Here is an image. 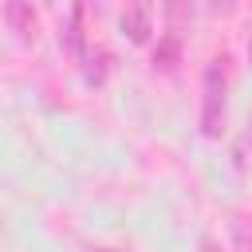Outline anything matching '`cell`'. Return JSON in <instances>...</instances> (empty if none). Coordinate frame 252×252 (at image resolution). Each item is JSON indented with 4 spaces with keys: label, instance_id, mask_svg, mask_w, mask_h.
Masks as SVG:
<instances>
[{
    "label": "cell",
    "instance_id": "obj_8",
    "mask_svg": "<svg viewBox=\"0 0 252 252\" xmlns=\"http://www.w3.org/2000/svg\"><path fill=\"white\" fill-rule=\"evenodd\" d=\"M201 252H220V248H217L213 240H201Z\"/></svg>",
    "mask_w": 252,
    "mask_h": 252
},
{
    "label": "cell",
    "instance_id": "obj_6",
    "mask_svg": "<svg viewBox=\"0 0 252 252\" xmlns=\"http://www.w3.org/2000/svg\"><path fill=\"white\" fill-rule=\"evenodd\" d=\"M228 232H232V248H236V252H252V217L236 213V217L228 220Z\"/></svg>",
    "mask_w": 252,
    "mask_h": 252
},
{
    "label": "cell",
    "instance_id": "obj_1",
    "mask_svg": "<svg viewBox=\"0 0 252 252\" xmlns=\"http://www.w3.org/2000/svg\"><path fill=\"white\" fill-rule=\"evenodd\" d=\"M224 55H217V59H209V67H205V79H201V91H205V98H201V134L205 138H220V130H224V110H228V79H224Z\"/></svg>",
    "mask_w": 252,
    "mask_h": 252
},
{
    "label": "cell",
    "instance_id": "obj_4",
    "mask_svg": "<svg viewBox=\"0 0 252 252\" xmlns=\"http://www.w3.org/2000/svg\"><path fill=\"white\" fill-rule=\"evenodd\" d=\"M165 24H169V35L181 39L193 28V0H165Z\"/></svg>",
    "mask_w": 252,
    "mask_h": 252
},
{
    "label": "cell",
    "instance_id": "obj_7",
    "mask_svg": "<svg viewBox=\"0 0 252 252\" xmlns=\"http://www.w3.org/2000/svg\"><path fill=\"white\" fill-rule=\"evenodd\" d=\"M228 8H232L228 0H213V12H228Z\"/></svg>",
    "mask_w": 252,
    "mask_h": 252
},
{
    "label": "cell",
    "instance_id": "obj_10",
    "mask_svg": "<svg viewBox=\"0 0 252 252\" xmlns=\"http://www.w3.org/2000/svg\"><path fill=\"white\" fill-rule=\"evenodd\" d=\"M94 252H114V248H94Z\"/></svg>",
    "mask_w": 252,
    "mask_h": 252
},
{
    "label": "cell",
    "instance_id": "obj_5",
    "mask_svg": "<svg viewBox=\"0 0 252 252\" xmlns=\"http://www.w3.org/2000/svg\"><path fill=\"white\" fill-rule=\"evenodd\" d=\"M177 59H181V39L165 35V39L154 47V67H158V71H173V67H177Z\"/></svg>",
    "mask_w": 252,
    "mask_h": 252
},
{
    "label": "cell",
    "instance_id": "obj_3",
    "mask_svg": "<svg viewBox=\"0 0 252 252\" xmlns=\"http://www.w3.org/2000/svg\"><path fill=\"white\" fill-rule=\"evenodd\" d=\"M4 24H8V32H16L20 43H32V39H35V12H32V0H4Z\"/></svg>",
    "mask_w": 252,
    "mask_h": 252
},
{
    "label": "cell",
    "instance_id": "obj_2",
    "mask_svg": "<svg viewBox=\"0 0 252 252\" xmlns=\"http://www.w3.org/2000/svg\"><path fill=\"white\" fill-rule=\"evenodd\" d=\"M122 32L130 43H146L154 32V0H130L122 12Z\"/></svg>",
    "mask_w": 252,
    "mask_h": 252
},
{
    "label": "cell",
    "instance_id": "obj_9",
    "mask_svg": "<svg viewBox=\"0 0 252 252\" xmlns=\"http://www.w3.org/2000/svg\"><path fill=\"white\" fill-rule=\"evenodd\" d=\"M248 59H252V39H248Z\"/></svg>",
    "mask_w": 252,
    "mask_h": 252
}]
</instances>
